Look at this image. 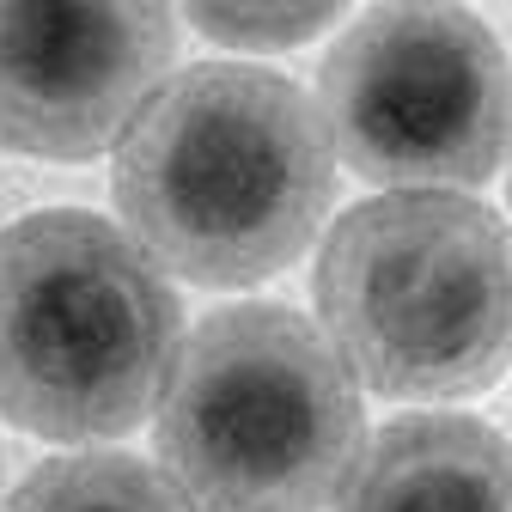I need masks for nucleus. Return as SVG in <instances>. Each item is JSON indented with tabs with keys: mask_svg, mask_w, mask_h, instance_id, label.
Instances as JSON below:
<instances>
[{
	"mask_svg": "<svg viewBox=\"0 0 512 512\" xmlns=\"http://www.w3.org/2000/svg\"><path fill=\"white\" fill-rule=\"evenodd\" d=\"M110 183L159 275L250 287L317 238L336 202V153L293 80L208 61L141 104Z\"/></svg>",
	"mask_w": 512,
	"mask_h": 512,
	"instance_id": "obj_1",
	"label": "nucleus"
},
{
	"mask_svg": "<svg viewBox=\"0 0 512 512\" xmlns=\"http://www.w3.org/2000/svg\"><path fill=\"white\" fill-rule=\"evenodd\" d=\"M360 384L287 305L202 317L159 391V464L189 512H324L360 458Z\"/></svg>",
	"mask_w": 512,
	"mask_h": 512,
	"instance_id": "obj_2",
	"label": "nucleus"
},
{
	"mask_svg": "<svg viewBox=\"0 0 512 512\" xmlns=\"http://www.w3.org/2000/svg\"><path fill=\"white\" fill-rule=\"evenodd\" d=\"M183 348V305L147 250L98 214L0 232V415L37 439L141 427Z\"/></svg>",
	"mask_w": 512,
	"mask_h": 512,
	"instance_id": "obj_3",
	"label": "nucleus"
},
{
	"mask_svg": "<svg viewBox=\"0 0 512 512\" xmlns=\"http://www.w3.org/2000/svg\"><path fill=\"white\" fill-rule=\"evenodd\" d=\"M311 287L324 342L378 397H476L506 366V226L470 196L360 202L330 226Z\"/></svg>",
	"mask_w": 512,
	"mask_h": 512,
	"instance_id": "obj_4",
	"label": "nucleus"
},
{
	"mask_svg": "<svg viewBox=\"0 0 512 512\" xmlns=\"http://www.w3.org/2000/svg\"><path fill=\"white\" fill-rule=\"evenodd\" d=\"M317 122L366 183L476 189L506 153L500 37L464 7H372L324 55Z\"/></svg>",
	"mask_w": 512,
	"mask_h": 512,
	"instance_id": "obj_5",
	"label": "nucleus"
},
{
	"mask_svg": "<svg viewBox=\"0 0 512 512\" xmlns=\"http://www.w3.org/2000/svg\"><path fill=\"white\" fill-rule=\"evenodd\" d=\"M177 55L165 7H0V147L104 153Z\"/></svg>",
	"mask_w": 512,
	"mask_h": 512,
	"instance_id": "obj_6",
	"label": "nucleus"
},
{
	"mask_svg": "<svg viewBox=\"0 0 512 512\" xmlns=\"http://www.w3.org/2000/svg\"><path fill=\"white\" fill-rule=\"evenodd\" d=\"M336 500V512H506V445L470 415H409L354 458Z\"/></svg>",
	"mask_w": 512,
	"mask_h": 512,
	"instance_id": "obj_7",
	"label": "nucleus"
},
{
	"mask_svg": "<svg viewBox=\"0 0 512 512\" xmlns=\"http://www.w3.org/2000/svg\"><path fill=\"white\" fill-rule=\"evenodd\" d=\"M7 512H189V500L141 458L80 452L31 470Z\"/></svg>",
	"mask_w": 512,
	"mask_h": 512,
	"instance_id": "obj_8",
	"label": "nucleus"
},
{
	"mask_svg": "<svg viewBox=\"0 0 512 512\" xmlns=\"http://www.w3.org/2000/svg\"><path fill=\"white\" fill-rule=\"evenodd\" d=\"M183 19L189 31L232 43V49H293L324 25H336V7H269V13L263 7H189Z\"/></svg>",
	"mask_w": 512,
	"mask_h": 512,
	"instance_id": "obj_9",
	"label": "nucleus"
}]
</instances>
